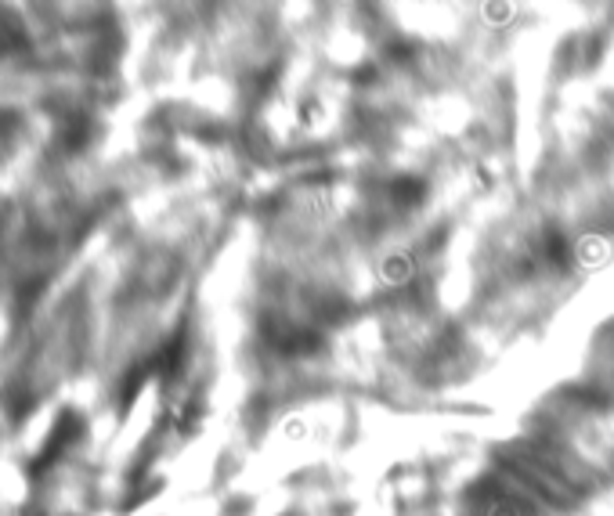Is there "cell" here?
<instances>
[{
    "mask_svg": "<svg viewBox=\"0 0 614 516\" xmlns=\"http://www.w3.org/2000/svg\"><path fill=\"white\" fill-rule=\"evenodd\" d=\"M87 423H84V412H76V408H62V412L55 415V423H51V430H47L44 444H40V452L33 455V462H29V477H40L44 470H51L62 455L73 448L80 437H84Z\"/></svg>",
    "mask_w": 614,
    "mask_h": 516,
    "instance_id": "6da1fadb",
    "label": "cell"
}]
</instances>
